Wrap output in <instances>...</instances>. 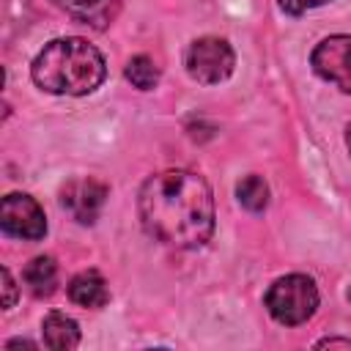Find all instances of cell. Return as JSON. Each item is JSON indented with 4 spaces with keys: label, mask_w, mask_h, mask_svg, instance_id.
I'll return each instance as SVG.
<instances>
[{
    "label": "cell",
    "mask_w": 351,
    "mask_h": 351,
    "mask_svg": "<svg viewBox=\"0 0 351 351\" xmlns=\"http://www.w3.org/2000/svg\"><path fill=\"white\" fill-rule=\"evenodd\" d=\"M148 236L176 250H197L214 233V197L203 176L165 170L151 176L137 197Z\"/></svg>",
    "instance_id": "6da1fadb"
},
{
    "label": "cell",
    "mask_w": 351,
    "mask_h": 351,
    "mask_svg": "<svg viewBox=\"0 0 351 351\" xmlns=\"http://www.w3.org/2000/svg\"><path fill=\"white\" fill-rule=\"evenodd\" d=\"M107 63L101 52L85 38L66 36L49 41L33 60L30 77L47 93L85 96L104 82Z\"/></svg>",
    "instance_id": "7a4b0ae2"
},
{
    "label": "cell",
    "mask_w": 351,
    "mask_h": 351,
    "mask_svg": "<svg viewBox=\"0 0 351 351\" xmlns=\"http://www.w3.org/2000/svg\"><path fill=\"white\" fill-rule=\"evenodd\" d=\"M263 302L277 324L299 326L318 310V288L307 274H285L271 282Z\"/></svg>",
    "instance_id": "3957f363"
},
{
    "label": "cell",
    "mask_w": 351,
    "mask_h": 351,
    "mask_svg": "<svg viewBox=\"0 0 351 351\" xmlns=\"http://www.w3.org/2000/svg\"><path fill=\"white\" fill-rule=\"evenodd\" d=\"M186 74L200 82V85H217L233 74L236 66V52L225 38L217 36H203L195 38L184 55Z\"/></svg>",
    "instance_id": "277c9868"
},
{
    "label": "cell",
    "mask_w": 351,
    "mask_h": 351,
    "mask_svg": "<svg viewBox=\"0 0 351 351\" xmlns=\"http://www.w3.org/2000/svg\"><path fill=\"white\" fill-rule=\"evenodd\" d=\"M0 228L14 239L38 241L47 233V217H44V208L30 195L11 192L3 197V206H0Z\"/></svg>",
    "instance_id": "5b68a950"
},
{
    "label": "cell",
    "mask_w": 351,
    "mask_h": 351,
    "mask_svg": "<svg viewBox=\"0 0 351 351\" xmlns=\"http://www.w3.org/2000/svg\"><path fill=\"white\" fill-rule=\"evenodd\" d=\"M310 66L321 80L351 93V36L340 33L318 41L310 55Z\"/></svg>",
    "instance_id": "8992f818"
},
{
    "label": "cell",
    "mask_w": 351,
    "mask_h": 351,
    "mask_svg": "<svg viewBox=\"0 0 351 351\" xmlns=\"http://www.w3.org/2000/svg\"><path fill=\"white\" fill-rule=\"evenodd\" d=\"M107 200V184L90 176L71 178L60 189V206L80 222V225H93L104 208Z\"/></svg>",
    "instance_id": "52a82bcc"
},
{
    "label": "cell",
    "mask_w": 351,
    "mask_h": 351,
    "mask_svg": "<svg viewBox=\"0 0 351 351\" xmlns=\"http://www.w3.org/2000/svg\"><path fill=\"white\" fill-rule=\"evenodd\" d=\"M60 11H66L71 19L93 27V30H104L115 22L118 11H121V0H52Z\"/></svg>",
    "instance_id": "ba28073f"
},
{
    "label": "cell",
    "mask_w": 351,
    "mask_h": 351,
    "mask_svg": "<svg viewBox=\"0 0 351 351\" xmlns=\"http://www.w3.org/2000/svg\"><path fill=\"white\" fill-rule=\"evenodd\" d=\"M69 299L80 307H104L110 299L107 282L96 269H85L71 277L69 282Z\"/></svg>",
    "instance_id": "9c48e42d"
},
{
    "label": "cell",
    "mask_w": 351,
    "mask_h": 351,
    "mask_svg": "<svg viewBox=\"0 0 351 351\" xmlns=\"http://www.w3.org/2000/svg\"><path fill=\"white\" fill-rule=\"evenodd\" d=\"M41 335H44V346L55 348V351H71L80 346V326L74 318L63 315V313H49L41 324Z\"/></svg>",
    "instance_id": "30bf717a"
},
{
    "label": "cell",
    "mask_w": 351,
    "mask_h": 351,
    "mask_svg": "<svg viewBox=\"0 0 351 351\" xmlns=\"http://www.w3.org/2000/svg\"><path fill=\"white\" fill-rule=\"evenodd\" d=\"M22 280H25V285H27V291L33 296H49L55 291V285H58V263H55V258H49V255L33 258L25 266Z\"/></svg>",
    "instance_id": "8fae6325"
},
{
    "label": "cell",
    "mask_w": 351,
    "mask_h": 351,
    "mask_svg": "<svg viewBox=\"0 0 351 351\" xmlns=\"http://www.w3.org/2000/svg\"><path fill=\"white\" fill-rule=\"evenodd\" d=\"M236 197L239 203L247 208V211H263L266 203H269V184L261 178V176H244L239 184H236Z\"/></svg>",
    "instance_id": "7c38bea8"
},
{
    "label": "cell",
    "mask_w": 351,
    "mask_h": 351,
    "mask_svg": "<svg viewBox=\"0 0 351 351\" xmlns=\"http://www.w3.org/2000/svg\"><path fill=\"white\" fill-rule=\"evenodd\" d=\"M123 74H126V80H129L134 88H140V90H151V88H156V82H159V66H156L154 58H148V55H134V58H129Z\"/></svg>",
    "instance_id": "4fadbf2b"
},
{
    "label": "cell",
    "mask_w": 351,
    "mask_h": 351,
    "mask_svg": "<svg viewBox=\"0 0 351 351\" xmlns=\"http://www.w3.org/2000/svg\"><path fill=\"white\" fill-rule=\"evenodd\" d=\"M277 3H280V8H282L285 14L299 16V14H304V11H310V8H318V5H324V3H329V0H277Z\"/></svg>",
    "instance_id": "5bb4252c"
},
{
    "label": "cell",
    "mask_w": 351,
    "mask_h": 351,
    "mask_svg": "<svg viewBox=\"0 0 351 351\" xmlns=\"http://www.w3.org/2000/svg\"><path fill=\"white\" fill-rule=\"evenodd\" d=\"M0 277H3V291H5V296H3V307L8 310V307H14V302H16V282H14V277H11V271H8L5 266H3Z\"/></svg>",
    "instance_id": "9a60e30c"
},
{
    "label": "cell",
    "mask_w": 351,
    "mask_h": 351,
    "mask_svg": "<svg viewBox=\"0 0 351 351\" xmlns=\"http://www.w3.org/2000/svg\"><path fill=\"white\" fill-rule=\"evenodd\" d=\"M326 346H351V340L348 337H324L315 343V348H326Z\"/></svg>",
    "instance_id": "2e32d148"
},
{
    "label": "cell",
    "mask_w": 351,
    "mask_h": 351,
    "mask_svg": "<svg viewBox=\"0 0 351 351\" xmlns=\"http://www.w3.org/2000/svg\"><path fill=\"white\" fill-rule=\"evenodd\" d=\"M19 346H25V348H36V343H30V340H8V343H5V348H19Z\"/></svg>",
    "instance_id": "e0dca14e"
},
{
    "label": "cell",
    "mask_w": 351,
    "mask_h": 351,
    "mask_svg": "<svg viewBox=\"0 0 351 351\" xmlns=\"http://www.w3.org/2000/svg\"><path fill=\"white\" fill-rule=\"evenodd\" d=\"M346 145H348V151H351V123H348V129H346Z\"/></svg>",
    "instance_id": "ac0fdd59"
},
{
    "label": "cell",
    "mask_w": 351,
    "mask_h": 351,
    "mask_svg": "<svg viewBox=\"0 0 351 351\" xmlns=\"http://www.w3.org/2000/svg\"><path fill=\"white\" fill-rule=\"evenodd\" d=\"M348 299H351V291H348Z\"/></svg>",
    "instance_id": "d6986e66"
}]
</instances>
